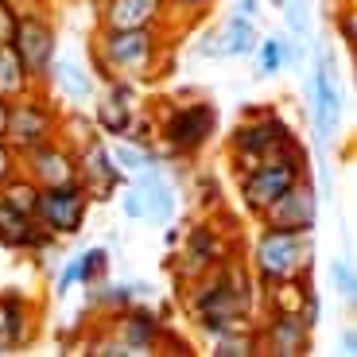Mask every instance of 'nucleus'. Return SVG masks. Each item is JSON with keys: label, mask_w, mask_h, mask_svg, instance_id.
<instances>
[{"label": "nucleus", "mask_w": 357, "mask_h": 357, "mask_svg": "<svg viewBox=\"0 0 357 357\" xmlns=\"http://www.w3.org/2000/svg\"><path fill=\"white\" fill-rule=\"evenodd\" d=\"M183 303L190 319H233V322H257L260 284L252 276L249 260L229 257L218 268L183 284Z\"/></svg>", "instance_id": "2"}, {"label": "nucleus", "mask_w": 357, "mask_h": 357, "mask_svg": "<svg viewBox=\"0 0 357 357\" xmlns=\"http://www.w3.org/2000/svg\"><path fill=\"white\" fill-rule=\"evenodd\" d=\"M59 105L43 93V86L27 89L24 98H12L8 101V125H4V140H8L12 152H27L43 140H54L59 136Z\"/></svg>", "instance_id": "7"}, {"label": "nucleus", "mask_w": 357, "mask_h": 357, "mask_svg": "<svg viewBox=\"0 0 357 357\" xmlns=\"http://www.w3.org/2000/svg\"><path fill=\"white\" fill-rule=\"evenodd\" d=\"M183 252H175L171 257V272H175V284H190L195 276H202V272H210V268H218L222 260L237 257L233 252V245L225 241V233L218 229V222H210V218H198V222L187 225V233H183Z\"/></svg>", "instance_id": "9"}, {"label": "nucleus", "mask_w": 357, "mask_h": 357, "mask_svg": "<svg viewBox=\"0 0 357 357\" xmlns=\"http://www.w3.org/2000/svg\"><path fill=\"white\" fill-rule=\"evenodd\" d=\"M89 195L82 183H66V187H43L36 202V222L43 225L47 233H54L59 241H70L86 229L89 218Z\"/></svg>", "instance_id": "10"}, {"label": "nucleus", "mask_w": 357, "mask_h": 357, "mask_svg": "<svg viewBox=\"0 0 357 357\" xmlns=\"http://www.w3.org/2000/svg\"><path fill=\"white\" fill-rule=\"evenodd\" d=\"M31 338V303L20 291H0V354L27 346Z\"/></svg>", "instance_id": "24"}, {"label": "nucleus", "mask_w": 357, "mask_h": 357, "mask_svg": "<svg viewBox=\"0 0 357 357\" xmlns=\"http://www.w3.org/2000/svg\"><path fill=\"white\" fill-rule=\"evenodd\" d=\"M74 287H82V260H66L63 272H59V280H54V299H70Z\"/></svg>", "instance_id": "33"}, {"label": "nucleus", "mask_w": 357, "mask_h": 357, "mask_svg": "<svg viewBox=\"0 0 357 357\" xmlns=\"http://www.w3.org/2000/svg\"><path fill=\"white\" fill-rule=\"evenodd\" d=\"M342 116H346V89H342V78L334 70V59L326 51H319L314 54V74H311V121H314L319 144L338 136Z\"/></svg>", "instance_id": "11"}, {"label": "nucleus", "mask_w": 357, "mask_h": 357, "mask_svg": "<svg viewBox=\"0 0 357 357\" xmlns=\"http://www.w3.org/2000/svg\"><path fill=\"white\" fill-rule=\"evenodd\" d=\"M210 354L214 357H257L260 342H257V322H245L237 331H225L218 338H210Z\"/></svg>", "instance_id": "27"}, {"label": "nucleus", "mask_w": 357, "mask_h": 357, "mask_svg": "<svg viewBox=\"0 0 357 357\" xmlns=\"http://www.w3.org/2000/svg\"><path fill=\"white\" fill-rule=\"evenodd\" d=\"M109 257H113V252H109L105 245H89L86 252H78L82 287H93V284H101V280H109Z\"/></svg>", "instance_id": "31"}, {"label": "nucleus", "mask_w": 357, "mask_h": 357, "mask_svg": "<svg viewBox=\"0 0 357 357\" xmlns=\"http://www.w3.org/2000/svg\"><path fill=\"white\" fill-rule=\"evenodd\" d=\"M4 125H8V98L0 93V136H4Z\"/></svg>", "instance_id": "40"}, {"label": "nucleus", "mask_w": 357, "mask_h": 357, "mask_svg": "<svg viewBox=\"0 0 357 357\" xmlns=\"http://www.w3.org/2000/svg\"><path fill=\"white\" fill-rule=\"evenodd\" d=\"M47 89L59 93L66 105L78 109V105H86V101H93L98 78H93V66H86L82 59H74V54H54L51 74H47Z\"/></svg>", "instance_id": "22"}, {"label": "nucleus", "mask_w": 357, "mask_h": 357, "mask_svg": "<svg viewBox=\"0 0 357 357\" xmlns=\"http://www.w3.org/2000/svg\"><path fill=\"white\" fill-rule=\"evenodd\" d=\"M74 152H78V183L86 187L89 202H109V198H116V190L128 183V175L116 167L113 148L105 144V136L93 132Z\"/></svg>", "instance_id": "12"}, {"label": "nucleus", "mask_w": 357, "mask_h": 357, "mask_svg": "<svg viewBox=\"0 0 357 357\" xmlns=\"http://www.w3.org/2000/svg\"><path fill=\"white\" fill-rule=\"evenodd\" d=\"M338 39L349 47V51L357 47V12L349 8V4H342V8H338Z\"/></svg>", "instance_id": "35"}, {"label": "nucleus", "mask_w": 357, "mask_h": 357, "mask_svg": "<svg viewBox=\"0 0 357 357\" xmlns=\"http://www.w3.org/2000/svg\"><path fill=\"white\" fill-rule=\"evenodd\" d=\"M307 171H311V163H307L303 144H295V148H287L284 155H272V160L257 163L252 171L237 175V195H241V202H245L249 214H260L268 202H276L295 178L307 175Z\"/></svg>", "instance_id": "6"}, {"label": "nucleus", "mask_w": 357, "mask_h": 357, "mask_svg": "<svg viewBox=\"0 0 357 357\" xmlns=\"http://www.w3.org/2000/svg\"><path fill=\"white\" fill-rule=\"evenodd\" d=\"M249 268L257 284H280V280L314 276V229H268L249 245Z\"/></svg>", "instance_id": "3"}, {"label": "nucleus", "mask_w": 357, "mask_h": 357, "mask_svg": "<svg viewBox=\"0 0 357 357\" xmlns=\"http://www.w3.org/2000/svg\"><path fill=\"white\" fill-rule=\"evenodd\" d=\"M252 63H257V78H276L287 66L299 70V66H303V39L284 36V31L264 36L257 43V51H252Z\"/></svg>", "instance_id": "23"}, {"label": "nucleus", "mask_w": 357, "mask_h": 357, "mask_svg": "<svg viewBox=\"0 0 357 357\" xmlns=\"http://www.w3.org/2000/svg\"><path fill=\"white\" fill-rule=\"evenodd\" d=\"M167 4H171V24H175L178 31H190V27L210 16L222 0H167Z\"/></svg>", "instance_id": "30"}, {"label": "nucleus", "mask_w": 357, "mask_h": 357, "mask_svg": "<svg viewBox=\"0 0 357 357\" xmlns=\"http://www.w3.org/2000/svg\"><path fill=\"white\" fill-rule=\"evenodd\" d=\"M109 338L121 342L128 357L136 354H155V346L163 342V319L148 307L132 303L121 314H113V326H109Z\"/></svg>", "instance_id": "18"}, {"label": "nucleus", "mask_w": 357, "mask_h": 357, "mask_svg": "<svg viewBox=\"0 0 357 357\" xmlns=\"http://www.w3.org/2000/svg\"><path fill=\"white\" fill-rule=\"evenodd\" d=\"M12 47H16V54L24 59L31 82H36V86H47L51 63H54V54H59V27H54V20L47 16V8L39 0H31L27 8H20Z\"/></svg>", "instance_id": "8"}, {"label": "nucleus", "mask_w": 357, "mask_h": 357, "mask_svg": "<svg viewBox=\"0 0 357 357\" xmlns=\"http://www.w3.org/2000/svg\"><path fill=\"white\" fill-rule=\"evenodd\" d=\"M109 148H113V160H116V167L125 171V175H140V171L163 163L152 144H136V140H128V136H121V140L109 144Z\"/></svg>", "instance_id": "28"}, {"label": "nucleus", "mask_w": 357, "mask_h": 357, "mask_svg": "<svg viewBox=\"0 0 357 357\" xmlns=\"http://www.w3.org/2000/svg\"><path fill=\"white\" fill-rule=\"evenodd\" d=\"M20 171L39 190L66 187V183H78V152H74V144H66L63 136H54V140H43L36 148L20 152Z\"/></svg>", "instance_id": "14"}, {"label": "nucleus", "mask_w": 357, "mask_h": 357, "mask_svg": "<svg viewBox=\"0 0 357 357\" xmlns=\"http://www.w3.org/2000/svg\"><path fill=\"white\" fill-rule=\"evenodd\" d=\"M39 4H43V0H39Z\"/></svg>", "instance_id": "41"}, {"label": "nucleus", "mask_w": 357, "mask_h": 357, "mask_svg": "<svg viewBox=\"0 0 357 357\" xmlns=\"http://www.w3.org/2000/svg\"><path fill=\"white\" fill-rule=\"evenodd\" d=\"M0 198L12 206V210H20V214L36 218V202H39V187L31 183V178L24 175V171H16V175L0 187Z\"/></svg>", "instance_id": "29"}, {"label": "nucleus", "mask_w": 357, "mask_h": 357, "mask_svg": "<svg viewBox=\"0 0 357 357\" xmlns=\"http://www.w3.org/2000/svg\"><path fill=\"white\" fill-rule=\"evenodd\" d=\"M229 16L257 24V20H260V0H229Z\"/></svg>", "instance_id": "38"}, {"label": "nucleus", "mask_w": 357, "mask_h": 357, "mask_svg": "<svg viewBox=\"0 0 357 357\" xmlns=\"http://www.w3.org/2000/svg\"><path fill=\"white\" fill-rule=\"evenodd\" d=\"M326 272H331L334 291H338L346 303H354V299H357V272H354V260H349V257H331Z\"/></svg>", "instance_id": "32"}, {"label": "nucleus", "mask_w": 357, "mask_h": 357, "mask_svg": "<svg viewBox=\"0 0 357 357\" xmlns=\"http://www.w3.org/2000/svg\"><path fill=\"white\" fill-rule=\"evenodd\" d=\"M16 171H20V155L12 152V148H8V140L0 136V187H4V183H8V178L16 175Z\"/></svg>", "instance_id": "37"}, {"label": "nucleus", "mask_w": 357, "mask_h": 357, "mask_svg": "<svg viewBox=\"0 0 357 357\" xmlns=\"http://www.w3.org/2000/svg\"><path fill=\"white\" fill-rule=\"evenodd\" d=\"M136 113H140V86L125 78H101L93 93V128L101 136H128Z\"/></svg>", "instance_id": "13"}, {"label": "nucleus", "mask_w": 357, "mask_h": 357, "mask_svg": "<svg viewBox=\"0 0 357 357\" xmlns=\"http://www.w3.org/2000/svg\"><path fill=\"white\" fill-rule=\"evenodd\" d=\"M54 245H59V237H54V233H47L36 218H27V214H20V210H12V206L0 198V249L36 252V257H43L47 249H54Z\"/></svg>", "instance_id": "21"}, {"label": "nucleus", "mask_w": 357, "mask_h": 357, "mask_svg": "<svg viewBox=\"0 0 357 357\" xmlns=\"http://www.w3.org/2000/svg\"><path fill=\"white\" fill-rule=\"evenodd\" d=\"M27 89H36V82H31V74H27L24 59L16 54V47L4 43L0 47V93L4 98H24Z\"/></svg>", "instance_id": "26"}, {"label": "nucleus", "mask_w": 357, "mask_h": 357, "mask_svg": "<svg viewBox=\"0 0 357 357\" xmlns=\"http://www.w3.org/2000/svg\"><path fill=\"white\" fill-rule=\"evenodd\" d=\"M299 319L311 326V331H319V322H322V299H319V291H307V299H303V307H299Z\"/></svg>", "instance_id": "36"}, {"label": "nucleus", "mask_w": 357, "mask_h": 357, "mask_svg": "<svg viewBox=\"0 0 357 357\" xmlns=\"http://www.w3.org/2000/svg\"><path fill=\"white\" fill-rule=\"evenodd\" d=\"M295 144H299V136H295L291 121H284L276 109H249L229 132V167L233 175H245L257 163L284 155Z\"/></svg>", "instance_id": "4"}, {"label": "nucleus", "mask_w": 357, "mask_h": 357, "mask_svg": "<svg viewBox=\"0 0 357 357\" xmlns=\"http://www.w3.org/2000/svg\"><path fill=\"white\" fill-rule=\"evenodd\" d=\"M89 59L98 78H125L136 86L171 74V43L163 27H98L89 39Z\"/></svg>", "instance_id": "1"}, {"label": "nucleus", "mask_w": 357, "mask_h": 357, "mask_svg": "<svg viewBox=\"0 0 357 357\" xmlns=\"http://www.w3.org/2000/svg\"><path fill=\"white\" fill-rule=\"evenodd\" d=\"M171 4L167 0H101L98 27H167Z\"/></svg>", "instance_id": "20"}, {"label": "nucleus", "mask_w": 357, "mask_h": 357, "mask_svg": "<svg viewBox=\"0 0 357 357\" xmlns=\"http://www.w3.org/2000/svg\"><path fill=\"white\" fill-rule=\"evenodd\" d=\"M338 354H357V331H342L338 334Z\"/></svg>", "instance_id": "39"}, {"label": "nucleus", "mask_w": 357, "mask_h": 357, "mask_svg": "<svg viewBox=\"0 0 357 357\" xmlns=\"http://www.w3.org/2000/svg\"><path fill=\"white\" fill-rule=\"evenodd\" d=\"M257 43H260L257 24L225 16L218 27H210V31H202L195 39V54L198 59H210V63H222V59H245V54H252Z\"/></svg>", "instance_id": "17"}, {"label": "nucleus", "mask_w": 357, "mask_h": 357, "mask_svg": "<svg viewBox=\"0 0 357 357\" xmlns=\"http://www.w3.org/2000/svg\"><path fill=\"white\" fill-rule=\"evenodd\" d=\"M140 295H152V287L148 284H109V280H101V284L86 287V299L93 311H101V319H113V314H121L125 307H132Z\"/></svg>", "instance_id": "25"}, {"label": "nucleus", "mask_w": 357, "mask_h": 357, "mask_svg": "<svg viewBox=\"0 0 357 357\" xmlns=\"http://www.w3.org/2000/svg\"><path fill=\"white\" fill-rule=\"evenodd\" d=\"M116 202H121V214H125L128 222H144V198L132 183H125V187L116 190Z\"/></svg>", "instance_id": "34"}, {"label": "nucleus", "mask_w": 357, "mask_h": 357, "mask_svg": "<svg viewBox=\"0 0 357 357\" xmlns=\"http://www.w3.org/2000/svg\"><path fill=\"white\" fill-rule=\"evenodd\" d=\"M257 222L268 229H314L319 225V190H314L311 171L295 178L276 202H268L257 214Z\"/></svg>", "instance_id": "15"}, {"label": "nucleus", "mask_w": 357, "mask_h": 357, "mask_svg": "<svg viewBox=\"0 0 357 357\" xmlns=\"http://www.w3.org/2000/svg\"><path fill=\"white\" fill-rule=\"evenodd\" d=\"M222 116H218L214 101H178V105H167L163 116L155 121V140L163 144V155L167 160H190L214 140Z\"/></svg>", "instance_id": "5"}, {"label": "nucleus", "mask_w": 357, "mask_h": 357, "mask_svg": "<svg viewBox=\"0 0 357 357\" xmlns=\"http://www.w3.org/2000/svg\"><path fill=\"white\" fill-rule=\"evenodd\" d=\"M257 342L264 357H307L314 349V331L295 311H264V322H257Z\"/></svg>", "instance_id": "16"}, {"label": "nucleus", "mask_w": 357, "mask_h": 357, "mask_svg": "<svg viewBox=\"0 0 357 357\" xmlns=\"http://www.w3.org/2000/svg\"><path fill=\"white\" fill-rule=\"evenodd\" d=\"M128 183H132V187L140 190V198H144V222H152V225H171L175 222L178 195H175V183H171L167 171H163V163L140 171V175H128Z\"/></svg>", "instance_id": "19"}]
</instances>
